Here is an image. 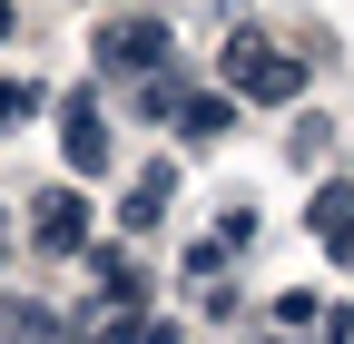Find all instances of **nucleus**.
I'll list each match as a JSON object with an SVG mask.
<instances>
[{
    "label": "nucleus",
    "mask_w": 354,
    "mask_h": 344,
    "mask_svg": "<svg viewBox=\"0 0 354 344\" xmlns=\"http://www.w3.org/2000/svg\"><path fill=\"white\" fill-rule=\"evenodd\" d=\"M315 236L354 266V197H344V187H325V197H315Z\"/></svg>",
    "instance_id": "nucleus-8"
},
{
    "label": "nucleus",
    "mask_w": 354,
    "mask_h": 344,
    "mask_svg": "<svg viewBox=\"0 0 354 344\" xmlns=\"http://www.w3.org/2000/svg\"><path fill=\"white\" fill-rule=\"evenodd\" d=\"M10 30H20V10H10V0H0V39H10Z\"/></svg>",
    "instance_id": "nucleus-10"
},
{
    "label": "nucleus",
    "mask_w": 354,
    "mask_h": 344,
    "mask_svg": "<svg viewBox=\"0 0 354 344\" xmlns=\"http://www.w3.org/2000/svg\"><path fill=\"white\" fill-rule=\"evenodd\" d=\"M177 138H187V148L227 138V99H216V89H187V99H177Z\"/></svg>",
    "instance_id": "nucleus-6"
},
{
    "label": "nucleus",
    "mask_w": 354,
    "mask_h": 344,
    "mask_svg": "<svg viewBox=\"0 0 354 344\" xmlns=\"http://www.w3.org/2000/svg\"><path fill=\"white\" fill-rule=\"evenodd\" d=\"M227 89L276 108V99H295V89H305V59H295V50H276V39H236V50H227Z\"/></svg>",
    "instance_id": "nucleus-1"
},
{
    "label": "nucleus",
    "mask_w": 354,
    "mask_h": 344,
    "mask_svg": "<svg viewBox=\"0 0 354 344\" xmlns=\"http://www.w3.org/2000/svg\"><path fill=\"white\" fill-rule=\"evenodd\" d=\"M88 276H99L109 305H138V256H128V246H88Z\"/></svg>",
    "instance_id": "nucleus-5"
},
{
    "label": "nucleus",
    "mask_w": 354,
    "mask_h": 344,
    "mask_svg": "<svg viewBox=\"0 0 354 344\" xmlns=\"http://www.w3.org/2000/svg\"><path fill=\"white\" fill-rule=\"evenodd\" d=\"M59 157L79 167V178H88V167H109V118H99V89H69V99H59Z\"/></svg>",
    "instance_id": "nucleus-3"
},
{
    "label": "nucleus",
    "mask_w": 354,
    "mask_h": 344,
    "mask_svg": "<svg viewBox=\"0 0 354 344\" xmlns=\"http://www.w3.org/2000/svg\"><path fill=\"white\" fill-rule=\"evenodd\" d=\"M0 246H10V217H0Z\"/></svg>",
    "instance_id": "nucleus-11"
},
{
    "label": "nucleus",
    "mask_w": 354,
    "mask_h": 344,
    "mask_svg": "<svg viewBox=\"0 0 354 344\" xmlns=\"http://www.w3.org/2000/svg\"><path fill=\"white\" fill-rule=\"evenodd\" d=\"M39 99H50L39 79H0V128H10V118H39Z\"/></svg>",
    "instance_id": "nucleus-9"
},
{
    "label": "nucleus",
    "mask_w": 354,
    "mask_h": 344,
    "mask_svg": "<svg viewBox=\"0 0 354 344\" xmlns=\"http://www.w3.org/2000/svg\"><path fill=\"white\" fill-rule=\"evenodd\" d=\"M167 197H177V167H138V187H128L118 217H128V227H158V217H167Z\"/></svg>",
    "instance_id": "nucleus-7"
},
{
    "label": "nucleus",
    "mask_w": 354,
    "mask_h": 344,
    "mask_svg": "<svg viewBox=\"0 0 354 344\" xmlns=\"http://www.w3.org/2000/svg\"><path fill=\"white\" fill-rule=\"evenodd\" d=\"M30 246H50V256H79V246H88V207H79L69 187L30 197Z\"/></svg>",
    "instance_id": "nucleus-4"
},
{
    "label": "nucleus",
    "mask_w": 354,
    "mask_h": 344,
    "mask_svg": "<svg viewBox=\"0 0 354 344\" xmlns=\"http://www.w3.org/2000/svg\"><path fill=\"white\" fill-rule=\"evenodd\" d=\"M167 50H177V30H167V20H148V10L99 30V69H118V79H158V59H167Z\"/></svg>",
    "instance_id": "nucleus-2"
}]
</instances>
